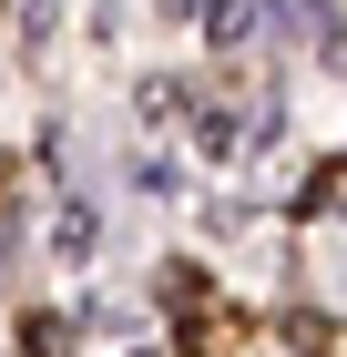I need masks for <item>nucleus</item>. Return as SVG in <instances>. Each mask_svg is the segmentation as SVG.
Instances as JSON below:
<instances>
[{
	"label": "nucleus",
	"instance_id": "nucleus-1",
	"mask_svg": "<svg viewBox=\"0 0 347 357\" xmlns=\"http://www.w3.org/2000/svg\"><path fill=\"white\" fill-rule=\"evenodd\" d=\"M307 31H317V52L347 72V21H337V10H307Z\"/></svg>",
	"mask_w": 347,
	"mask_h": 357
},
{
	"label": "nucleus",
	"instance_id": "nucleus-2",
	"mask_svg": "<svg viewBox=\"0 0 347 357\" xmlns=\"http://www.w3.org/2000/svg\"><path fill=\"white\" fill-rule=\"evenodd\" d=\"M21 347H31V357H72V327H61V317H41V327H31Z\"/></svg>",
	"mask_w": 347,
	"mask_h": 357
}]
</instances>
